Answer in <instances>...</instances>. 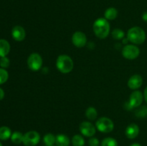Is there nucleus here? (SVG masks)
I'll return each mask as SVG.
<instances>
[{
    "mask_svg": "<svg viewBox=\"0 0 147 146\" xmlns=\"http://www.w3.org/2000/svg\"><path fill=\"white\" fill-rule=\"evenodd\" d=\"M56 67L63 74L70 73L74 67V62L70 56L61 54L58 56L56 60Z\"/></svg>",
    "mask_w": 147,
    "mask_h": 146,
    "instance_id": "nucleus-2",
    "label": "nucleus"
},
{
    "mask_svg": "<svg viewBox=\"0 0 147 146\" xmlns=\"http://www.w3.org/2000/svg\"><path fill=\"white\" fill-rule=\"evenodd\" d=\"M128 42H129V40H128V38H126V40H125V38L123 39V44H125V43H126V44H127Z\"/></svg>",
    "mask_w": 147,
    "mask_h": 146,
    "instance_id": "nucleus-31",
    "label": "nucleus"
},
{
    "mask_svg": "<svg viewBox=\"0 0 147 146\" xmlns=\"http://www.w3.org/2000/svg\"><path fill=\"white\" fill-rule=\"evenodd\" d=\"M144 100L147 103V87L145 88L144 92Z\"/></svg>",
    "mask_w": 147,
    "mask_h": 146,
    "instance_id": "nucleus-30",
    "label": "nucleus"
},
{
    "mask_svg": "<svg viewBox=\"0 0 147 146\" xmlns=\"http://www.w3.org/2000/svg\"><path fill=\"white\" fill-rule=\"evenodd\" d=\"M140 54L139 48L134 44H126L122 49V55L127 60H135Z\"/></svg>",
    "mask_w": 147,
    "mask_h": 146,
    "instance_id": "nucleus-5",
    "label": "nucleus"
},
{
    "mask_svg": "<svg viewBox=\"0 0 147 146\" xmlns=\"http://www.w3.org/2000/svg\"><path fill=\"white\" fill-rule=\"evenodd\" d=\"M40 135L37 131L31 130L23 136V144L25 146H35L40 142Z\"/></svg>",
    "mask_w": 147,
    "mask_h": 146,
    "instance_id": "nucleus-6",
    "label": "nucleus"
},
{
    "mask_svg": "<svg viewBox=\"0 0 147 146\" xmlns=\"http://www.w3.org/2000/svg\"><path fill=\"white\" fill-rule=\"evenodd\" d=\"M72 42L76 47L81 48L86 46L87 43V37L83 31H77L72 36Z\"/></svg>",
    "mask_w": 147,
    "mask_h": 146,
    "instance_id": "nucleus-9",
    "label": "nucleus"
},
{
    "mask_svg": "<svg viewBox=\"0 0 147 146\" xmlns=\"http://www.w3.org/2000/svg\"><path fill=\"white\" fill-rule=\"evenodd\" d=\"M10 64V61L9 60V58H7V57H1V60H0V66H1L2 68H7V67L9 66Z\"/></svg>",
    "mask_w": 147,
    "mask_h": 146,
    "instance_id": "nucleus-26",
    "label": "nucleus"
},
{
    "mask_svg": "<svg viewBox=\"0 0 147 146\" xmlns=\"http://www.w3.org/2000/svg\"><path fill=\"white\" fill-rule=\"evenodd\" d=\"M142 19H143L145 22L147 23V11H145V12L143 13V14H142Z\"/></svg>",
    "mask_w": 147,
    "mask_h": 146,
    "instance_id": "nucleus-28",
    "label": "nucleus"
},
{
    "mask_svg": "<svg viewBox=\"0 0 147 146\" xmlns=\"http://www.w3.org/2000/svg\"><path fill=\"white\" fill-rule=\"evenodd\" d=\"M27 65L32 71H38L42 65V59L37 53H32L27 59Z\"/></svg>",
    "mask_w": 147,
    "mask_h": 146,
    "instance_id": "nucleus-7",
    "label": "nucleus"
},
{
    "mask_svg": "<svg viewBox=\"0 0 147 146\" xmlns=\"http://www.w3.org/2000/svg\"><path fill=\"white\" fill-rule=\"evenodd\" d=\"M79 129H80V131L82 135L86 136V137H90L96 134V127L90 122H83L80 125Z\"/></svg>",
    "mask_w": 147,
    "mask_h": 146,
    "instance_id": "nucleus-10",
    "label": "nucleus"
},
{
    "mask_svg": "<svg viewBox=\"0 0 147 146\" xmlns=\"http://www.w3.org/2000/svg\"><path fill=\"white\" fill-rule=\"evenodd\" d=\"M9 78V74L4 68H0V84H4Z\"/></svg>",
    "mask_w": 147,
    "mask_h": 146,
    "instance_id": "nucleus-25",
    "label": "nucleus"
},
{
    "mask_svg": "<svg viewBox=\"0 0 147 146\" xmlns=\"http://www.w3.org/2000/svg\"><path fill=\"white\" fill-rule=\"evenodd\" d=\"M43 142L46 145V146L53 145L56 142V137L52 133H48L44 136Z\"/></svg>",
    "mask_w": 147,
    "mask_h": 146,
    "instance_id": "nucleus-18",
    "label": "nucleus"
},
{
    "mask_svg": "<svg viewBox=\"0 0 147 146\" xmlns=\"http://www.w3.org/2000/svg\"><path fill=\"white\" fill-rule=\"evenodd\" d=\"M144 98V94H142V92L139 91V90H135L131 94L129 102L126 104L129 106V107H130V110L136 108V107H139L142 104Z\"/></svg>",
    "mask_w": 147,
    "mask_h": 146,
    "instance_id": "nucleus-8",
    "label": "nucleus"
},
{
    "mask_svg": "<svg viewBox=\"0 0 147 146\" xmlns=\"http://www.w3.org/2000/svg\"><path fill=\"white\" fill-rule=\"evenodd\" d=\"M51 146H54V145H51Z\"/></svg>",
    "mask_w": 147,
    "mask_h": 146,
    "instance_id": "nucleus-34",
    "label": "nucleus"
},
{
    "mask_svg": "<svg viewBox=\"0 0 147 146\" xmlns=\"http://www.w3.org/2000/svg\"><path fill=\"white\" fill-rule=\"evenodd\" d=\"M101 146H118V143L113 137H106L101 142Z\"/></svg>",
    "mask_w": 147,
    "mask_h": 146,
    "instance_id": "nucleus-24",
    "label": "nucleus"
},
{
    "mask_svg": "<svg viewBox=\"0 0 147 146\" xmlns=\"http://www.w3.org/2000/svg\"><path fill=\"white\" fill-rule=\"evenodd\" d=\"M146 33L140 27H134L129 29L127 32V38L129 42L134 44H142L146 40Z\"/></svg>",
    "mask_w": 147,
    "mask_h": 146,
    "instance_id": "nucleus-3",
    "label": "nucleus"
},
{
    "mask_svg": "<svg viewBox=\"0 0 147 146\" xmlns=\"http://www.w3.org/2000/svg\"><path fill=\"white\" fill-rule=\"evenodd\" d=\"M130 146H142L139 143H133L132 145H131Z\"/></svg>",
    "mask_w": 147,
    "mask_h": 146,
    "instance_id": "nucleus-32",
    "label": "nucleus"
},
{
    "mask_svg": "<svg viewBox=\"0 0 147 146\" xmlns=\"http://www.w3.org/2000/svg\"><path fill=\"white\" fill-rule=\"evenodd\" d=\"M72 143L73 146H84V138L80 135H76L72 138Z\"/></svg>",
    "mask_w": 147,
    "mask_h": 146,
    "instance_id": "nucleus-21",
    "label": "nucleus"
},
{
    "mask_svg": "<svg viewBox=\"0 0 147 146\" xmlns=\"http://www.w3.org/2000/svg\"><path fill=\"white\" fill-rule=\"evenodd\" d=\"M135 115L139 118H144L147 117V105L139 107L135 112Z\"/></svg>",
    "mask_w": 147,
    "mask_h": 146,
    "instance_id": "nucleus-22",
    "label": "nucleus"
},
{
    "mask_svg": "<svg viewBox=\"0 0 147 146\" xmlns=\"http://www.w3.org/2000/svg\"><path fill=\"white\" fill-rule=\"evenodd\" d=\"M23 136H24V135L22 134L20 132H14V133L11 134V142L16 145L20 144L23 141Z\"/></svg>",
    "mask_w": 147,
    "mask_h": 146,
    "instance_id": "nucleus-20",
    "label": "nucleus"
},
{
    "mask_svg": "<svg viewBox=\"0 0 147 146\" xmlns=\"http://www.w3.org/2000/svg\"><path fill=\"white\" fill-rule=\"evenodd\" d=\"M0 146H2V145H1V143H0Z\"/></svg>",
    "mask_w": 147,
    "mask_h": 146,
    "instance_id": "nucleus-33",
    "label": "nucleus"
},
{
    "mask_svg": "<svg viewBox=\"0 0 147 146\" xmlns=\"http://www.w3.org/2000/svg\"><path fill=\"white\" fill-rule=\"evenodd\" d=\"M111 35L114 40H121L124 38L125 33L123 30L120 29H115L112 31Z\"/></svg>",
    "mask_w": 147,
    "mask_h": 146,
    "instance_id": "nucleus-23",
    "label": "nucleus"
},
{
    "mask_svg": "<svg viewBox=\"0 0 147 146\" xmlns=\"http://www.w3.org/2000/svg\"><path fill=\"white\" fill-rule=\"evenodd\" d=\"M105 19L107 20H113L117 17L118 16V11L116 8L113 7H110L107 9L104 13Z\"/></svg>",
    "mask_w": 147,
    "mask_h": 146,
    "instance_id": "nucleus-16",
    "label": "nucleus"
},
{
    "mask_svg": "<svg viewBox=\"0 0 147 146\" xmlns=\"http://www.w3.org/2000/svg\"><path fill=\"white\" fill-rule=\"evenodd\" d=\"M126 137L129 139H134L139 135V127L135 123H131L127 126L125 131Z\"/></svg>",
    "mask_w": 147,
    "mask_h": 146,
    "instance_id": "nucleus-13",
    "label": "nucleus"
},
{
    "mask_svg": "<svg viewBox=\"0 0 147 146\" xmlns=\"http://www.w3.org/2000/svg\"><path fill=\"white\" fill-rule=\"evenodd\" d=\"M10 51L9 43L5 40H0V57H6Z\"/></svg>",
    "mask_w": 147,
    "mask_h": 146,
    "instance_id": "nucleus-14",
    "label": "nucleus"
},
{
    "mask_svg": "<svg viewBox=\"0 0 147 146\" xmlns=\"http://www.w3.org/2000/svg\"><path fill=\"white\" fill-rule=\"evenodd\" d=\"M93 29L95 35L103 40L106 38L110 33V24L106 19L98 18L93 23Z\"/></svg>",
    "mask_w": 147,
    "mask_h": 146,
    "instance_id": "nucleus-1",
    "label": "nucleus"
},
{
    "mask_svg": "<svg viewBox=\"0 0 147 146\" xmlns=\"http://www.w3.org/2000/svg\"><path fill=\"white\" fill-rule=\"evenodd\" d=\"M96 127L100 132L103 133H109L113 131L114 124L110 118L103 117L99 118L96 123Z\"/></svg>",
    "mask_w": 147,
    "mask_h": 146,
    "instance_id": "nucleus-4",
    "label": "nucleus"
},
{
    "mask_svg": "<svg viewBox=\"0 0 147 146\" xmlns=\"http://www.w3.org/2000/svg\"><path fill=\"white\" fill-rule=\"evenodd\" d=\"M143 84V78L139 74H134L128 81V86L131 90H137L140 88Z\"/></svg>",
    "mask_w": 147,
    "mask_h": 146,
    "instance_id": "nucleus-11",
    "label": "nucleus"
},
{
    "mask_svg": "<svg viewBox=\"0 0 147 146\" xmlns=\"http://www.w3.org/2000/svg\"><path fill=\"white\" fill-rule=\"evenodd\" d=\"M4 97V92L1 88H0V100H2Z\"/></svg>",
    "mask_w": 147,
    "mask_h": 146,
    "instance_id": "nucleus-29",
    "label": "nucleus"
},
{
    "mask_svg": "<svg viewBox=\"0 0 147 146\" xmlns=\"http://www.w3.org/2000/svg\"><path fill=\"white\" fill-rule=\"evenodd\" d=\"M86 116L88 120H96V117L98 116L97 110L95 107H88L87 110L86 111Z\"/></svg>",
    "mask_w": 147,
    "mask_h": 146,
    "instance_id": "nucleus-19",
    "label": "nucleus"
},
{
    "mask_svg": "<svg viewBox=\"0 0 147 146\" xmlns=\"http://www.w3.org/2000/svg\"><path fill=\"white\" fill-rule=\"evenodd\" d=\"M55 143L57 146H68L70 144V139L64 134L57 135L56 136Z\"/></svg>",
    "mask_w": 147,
    "mask_h": 146,
    "instance_id": "nucleus-15",
    "label": "nucleus"
},
{
    "mask_svg": "<svg viewBox=\"0 0 147 146\" xmlns=\"http://www.w3.org/2000/svg\"><path fill=\"white\" fill-rule=\"evenodd\" d=\"M11 131L9 127L3 126L0 127V140H6L11 137Z\"/></svg>",
    "mask_w": 147,
    "mask_h": 146,
    "instance_id": "nucleus-17",
    "label": "nucleus"
},
{
    "mask_svg": "<svg viewBox=\"0 0 147 146\" xmlns=\"http://www.w3.org/2000/svg\"><path fill=\"white\" fill-rule=\"evenodd\" d=\"M99 140L96 137H91L88 141L89 146H99Z\"/></svg>",
    "mask_w": 147,
    "mask_h": 146,
    "instance_id": "nucleus-27",
    "label": "nucleus"
},
{
    "mask_svg": "<svg viewBox=\"0 0 147 146\" xmlns=\"http://www.w3.org/2000/svg\"><path fill=\"white\" fill-rule=\"evenodd\" d=\"M11 35L14 40L17 42H21L24 40L26 37V32L24 29L21 26H15L11 30Z\"/></svg>",
    "mask_w": 147,
    "mask_h": 146,
    "instance_id": "nucleus-12",
    "label": "nucleus"
}]
</instances>
